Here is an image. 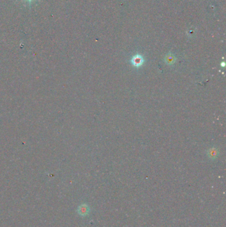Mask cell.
Wrapping results in <instances>:
<instances>
[{
  "label": "cell",
  "instance_id": "1",
  "mask_svg": "<svg viewBox=\"0 0 226 227\" xmlns=\"http://www.w3.org/2000/svg\"><path fill=\"white\" fill-rule=\"evenodd\" d=\"M131 62L133 66L136 67V68H139V67H141L143 65L144 62V58L143 56L140 55V54H136V55L132 57Z\"/></svg>",
  "mask_w": 226,
  "mask_h": 227
},
{
  "label": "cell",
  "instance_id": "2",
  "mask_svg": "<svg viewBox=\"0 0 226 227\" xmlns=\"http://www.w3.org/2000/svg\"><path fill=\"white\" fill-rule=\"evenodd\" d=\"M89 211H90L89 207L86 204L82 205L81 206H80V207H78V213L82 216L87 215V214L89 213Z\"/></svg>",
  "mask_w": 226,
  "mask_h": 227
},
{
  "label": "cell",
  "instance_id": "3",
  "mask_svg": "<svg viewBox=\"0 0 226 227\" xmlns=\"http://www.w3.org/2000/svg\"><path fill=\"white\" fill-rule=\"evenodd\" d=\"M165 61L166 62L167 64L172 65L175 62V58L173 55H170V54H169V55H167L166 57Z\"/></svg>",
  "mask_w": 226,
  "mask_h": 227
},
{
  "label": "cell",
  "instance_id": "4",
  "mask_svg": "<svg viewBox=\"0 0 226 227\" xmlns=\"http://www.w3.org/2000/svg\"><path fill=\"white\" fill-rule=\"evenodd\" d=\"M28 1H31V0H28Z\"/></svg>",
  "mask_w": 226,
  "mask_h": 227
}]
</instances>
